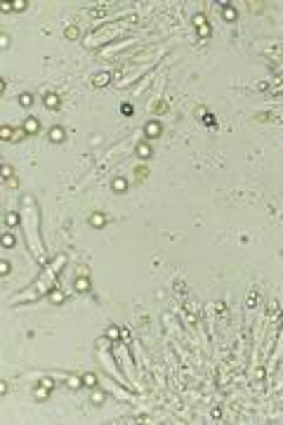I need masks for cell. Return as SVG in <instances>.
Returning <instances> with one entry per match:
<instances>
[{
  "label": "cell",
  "instance_id": "7a4b0ae2",
  "mask_svg": "<svg viewBox=\"0 0 283 425\" xmlns=\"http://www.w3.org/2000/svg\"><path fill=\"white\" fill-rule=\"evenodd\" d=\"M64 265V255L59 258L55 265L52 267H48V272H45L41 279L36 281V286H34V291L31 293H24V296H17V298H12V303H26V300H34L36 296H43L45 291H48V286L52 284V279H55V274H59V267Z\"/></svg>",
  "mask_w": 283,
  "mask_h": 425
},
{
  "label": "cell",
  "instance_id": "6da1fadb",
  "mask_svg": "<svg viewBox=\"0 0 283 425\" xmlns=\"http://www.w3.org/2000/svg\"><path fill=\"white\" fill-rule=\"evenodd\" d=\"M24 227H26V239H29V246H31V251L36 255L43 253V246H41V239H38V213H36V204L31 196H24Z\"/></svg>",
  "mask_w": 283,
  "mask_h": 425
}]
</instances>
